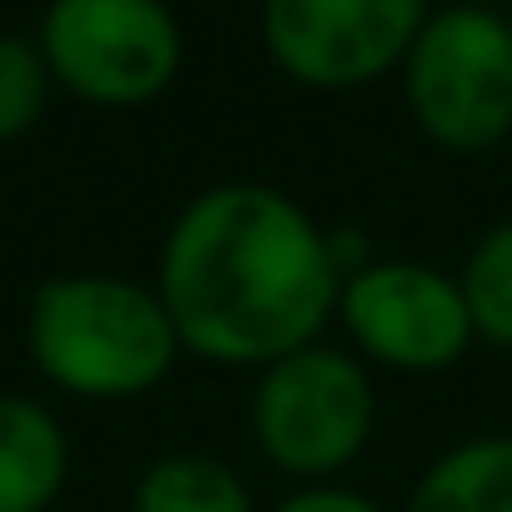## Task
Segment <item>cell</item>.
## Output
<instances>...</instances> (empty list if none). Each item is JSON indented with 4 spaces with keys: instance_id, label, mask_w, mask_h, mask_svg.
<instances>
[{
    "instance_id": "6da1fadb",
    "label": "cell",
    "mask_w": 512,
    "mask_h": 512,
    "mask_svg": "<svg viewBox=\"0 0 512 512\" xmlns=\"http://www.w3.org/2000/svg\"><path fill=\"white\" fill-rule=\"evenodd\" d=\"M188 358L215 369H265L320 342L336 320L342 270L331 226L270 182H215L177 210L155 265Z\"/></svg>"
},
{
    "instance_id": "7a4b0ae2",
    "label": "cell",
    "mask_w": 512,
    "mask_h": 512,
    "mask_svg": "<svg viewBox=\"0 0 512 512\" xmlns=\"http://www.w3.org/2000/svg\"><path fill=\"white\" fill-rule=\"evenodd\" d=\"M28 364L78 402H133L166 386L182 342L155 281L116 270H67L34 287L23 320Z\"/></svg>"
},
{
    "instance_id": "3957f363",
    "label": "cell",
    "mask_w": 512,
    "mask_h": 512,
    "mask_svg": "<svg viewBox=\"0 0 512 512\" xmlns=\"http://www.w3.org/2000/svg\"><path fill=\"white\" fill-rule=\"evenodd\" d=\"M380 424L375 369L342 342H309L259 369L248 430L276 474L292 485H336L369 452Z\"/></svg>"
},
{
    "instance_id": "277c9868",
    "label": "cell",
    "mask_w": 512,
    "mask_h": 512,
    "mask_svg": "<svg viewBox=\"0 0 512 512\" xmlns=\"http://www.w3.org/2000/svg\"><path fill=\"white\" fill-rule=\"evenodd\" d=\"M408 111L430 144L485 155L512 133V28L490 6H452L419 28L402 61Z\"/></svg>"
},
{
    "instance_id": "5b68a950",
    "label": "cell",
    "mask_w": 512,
    "mask_h": 512,
    "mask_svg": "<svg viewBox=\"0 0 512 512\" xmlns=\"http://www.w3.org/2000/svg\"><path fill=\"white\" fill-rule=\"evenodd\" d=\"M34 39L56 89L100 111L160 100L182 72V23L166 0H50Z\"/></svg>"
},
{
    "instance_id": "8992f818",
    "label": "cell",
    "mask_w": 512,
    "mask_h": 512,
    "mask_svg": "<svg viewBox=\"0 0 512 512\" xmlns=\"http://www.w3.org/2000/svg\"><path fill=\"white\" fill-rule=\"evenodd\" d=\"M336 325L375 375H452L479 347L457 270L424 259H369L353 270L336 298Z\"/></svg>"
},
{
    "instance_id": "52a82bcc",
    "label": "cell",
    "mask_w": 512,
    "mask_h": 512,
    "mask_svg": "<svg viewBox=\"0 0 512 512\" xmlns=\"http://www.w3.org/2000/svg\"><path fill=\"white\" fill-rule=\"evenodd\" d=\"M430 23L424 0H265V50L303 89H364L402 67Z\"/></svg>"
},
{
    "instance_id": "ba28073f",
    "label": "cell",
    "mask_w": 512,
    "mask_h": 512,
    "mask_svg": "<svg viewBox=\"0 0 512 512\" xmlns=\"http://www.w3.org/2000/svg\"><path fill=\"white\" fill-rule=\"evenodd\" d=\"M72 479V441L56 408L0 391V512H50Z\"/></svg>"
},
{
    "instance_id": "9c48e42d",
    "label": "cell",
    "mask_w": 512,
    "mask_h": 512,
    "mask_svg": "<svg viewBox=\"0 0 512 512\" xmlns=\"http://www.w3.org/2000/svg\"><path fill=\"white\" fill-rule=\"evenodd\" d=\"M402 512H512V430H479L435 452Z\"/></svg>"
},
{
    "instance_id": "30bf717a",
    "label": "cell",
    "mask_w": 512,
    "mask_h": 512,
    "mask_svg": "<svg viewBox=\"0 0 512 512\" xmlns=\"http://www.w3.org/2000/svg\"><path fill=\"white\" fill-rule=\"evenodd\" d=\"M133 512H259L248 479L215 452H160L133 485Z\"/></svg>"
},
{
    "instance_id": "8fae6325",
    "label": "cell",
    "mask_w": 512,
    "mask_h": 512,
    "mask_svg": "<svg viewBox=\"0 0 512 512\" xmlns=\"http://www.w3.org/2000/svg\"><path fill=\"white\" fill-rule=\"evenodd\" d=\"M457 287H463L479 347L512 353V215L479 232V243L457 270Z\"/></svg>"
},
{
    "instance_id": "7c38bea8",
    "label": "cell",
    "mask_w": 512,
    "mask_h": 512,
    "mask_svg": "<svg viewBox=\"0 0 512 512\" xmlns=\"http://www.w3.org/2000/svg\"><path fill=\"white\" fill-rule=\"evenodd\" d=\"M56 78L45 67V50L28 34H0V144H17L39 127Z\"/></svg>"
},
{
    "instance_id": "4fadbf2b",
    "label": "cell",
    "mask_w": 512,
    "mask_h": 512,
    "mask_svg": "<svg viewBox=\"0 0 512 512\" xmlns=\"http://www.w3.org/2000/svg\"><path fill=\"white\" fill-rule=\"evenodd\" d=\"M270 512H386V507L375 496H364L358 485L336 479V485H292Z\"/></svg>"
},
{
    "instance_id": "5bb4252c",
    "label": "cell",
    "mask_w": 512,
    "mask_h": 512,
    "mask_svg": "<svg viewBox=\"0 0 512 512\" xmlns=\"http://www.w3.org/2000/svg\"><path fill=\"white\" fill-rule=\"evenodd\" d=\"M463 6H496V0H463Z\"/></svg>"
},
{
    "instance_id": "9a60e30c",
    "label": "cell",
    "mask_w": 512,
    "mask_h": 512,
    "mask_svg": "<svg viewBox=\"0 0 512 512\" xmlns=\"http://www.w3.org/2000/svg\"><path fill=\"white\" fill-rule=\"evenodd\" d=\"M507 28H512V12H507Z\"/></svg>"
}]
</instances>
